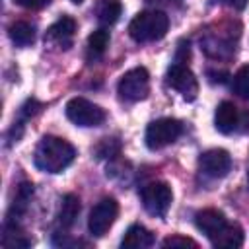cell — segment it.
Segmentation results:
<instances>
[{
    "label": "cell",
    "instance_id": "5bb4252c",
    "mask_svg": "<svg viewBox=\"0 0 249 249\" xmlns=\"http://www.w3.org/2000/svg\"><path fill=\"white\" fill-rule=\"evenodd\" d=\"M214 126L222 134H230L237 126V109L230 101H222L214 113Z\"/></svg>",
    "mask_w": 249,
    "mask_h": 249
},
{
    "label": "cell",
    "instance_id": "277c9868",
    "mask_svg": "<svg viewBox=\"0 0 249 249\" xmlns=\"http://www.w3.org/2000/svg\"><path fill=\"white\" fill-rule=\"evenodd\" d=\"M140 198H142V206L148 214L152 216H165L171 200H173V193L171 187L163 181H154L142 187L140 191Z\"/></svg>",
    "mask_w": 249,
    "mask_h": 249
},
{
    "label": "cell",
    "instance_id": "3957f363",
    "mask_svg": "<svg viewBox=\"0 0 249 249\" xmlns=\"http://www.w3.org/2000/svg\"><path fill=\"white\" fill-rule=\"evenodd\" d=\"M183 132V124L177 121V119H158V121H152L146 128V134H144V142L150 150H161L169 144H173Z\"/></svg>",
    "mask_w": 249,
    "mask_h": 249
},
{
    "label": "cell",
    "instance_id": "8fae6325",
    "mask_svg": "<svg viewBox=\"0 0 249 249\" xmlns=\"http://www.w3.org/2000/svg\"><path fill=\"white\" fill-rule=\"evenodd\" d=\"M195 224H196V228H198L208 239H212V237H216V235L226 228L228 220H226L224 212H220V210H216V208H204V210L196 212Z\"/></svg>",
    "mask_w": 249,
    "mask_h": 249
},
{
    "label": "cell",
    "instance_id": "9c48e42d",
    "mask_svg": "<svg viewBox=\"0 0 249 249\" xmlns=\"http://www.w3.org/2000/svg\"><path fill=\"white\" fill-rule=\"evenodd\" d=\"M198 167L204 175L212 177V179H220L226 177L231 169V158L226 150L222 148H212L206 150L204 154H200L198 158Z\"/></svg>",
    "mask_w": 249,
    "mask_h": 249
},
{
    "label": "cell",
    "instance_id": "ac0fdd59",
    "mask_svg": "<svg viewBox=\"0 0 249 249\" xmlns=\"http://www.w3.org/2000/svg\"><path fill=\"white\" fill-rule=\"evenodd\" d=\"M109 45V31L107 29H95L89 37H88V53L89 56L97 58L107 51Z\"/></svg>",
    "mask_w": 249,
    "mask_h": 249
},
{
    "label": "cell",
    "instance_id": "9a60e30c",
    "mask_svg": "<svg viewBox=\"0 0 249 249\" xmlns=\"http://www.w3.org/2000/svg\"><path fill=\"white\" fill-rule=\"evenodd\" d=\"M214 247H224V249H235V247H241L243 243V230L239 224H226V228L210 239Z\"/></svg>",
    "mask_w": 249,
    "mask_h": 249
},
{
    "label": "cell",
    "instance_id": "ba28073f",
    "mask_svg": "<svg viewBox=\"0 0 249 249\" xmlns=\"http://www.w3.org/2000/svg\"><path fill=\"white\" fill-rule=\"evenodd\" d=\"M165 82H167V86L177 89L187 101H193L196 97V93H198V82H196L195 74L181 62H175V64H171L167 68Z\"/></svg>",
    "mask_w": 249,
    "mask_h": 249
},
{
    "label": "cell",
    "instance_id": "ffe728a7",
    "mask_svg": "<svg viewBox=\"0 0 249 249\" xmlns=\"http://www.w3.org/2000/svg\"><path fill=\"white\" fill-rule=\"evenodd\" d=\"M95 152H97V158H113L119 152V142L115 138H103Z\"/></svg>",
    "mask_w": 249,
    "mask_h": 249
},
{
    "label": "cell",
    "instance_id": "8992f818",
    "mask_svg": "<svg viewBox=\"0 0 249 249\" xmlns=\"http://www.w3.org/2000/svg\"><path fill=\"white\" fill-rule=\"evenodd\" d=\"M119 95L126 101H140L150 91V74L146 68L136 66L128 72H124L119 80Z\"/></svg>",
    "mask_w": 249,
    "mask_h": 249
},
{
    "label": "cell",
    "instance_id": "d4e9b609",
    "mask_svg": "<svg viewBox=\"0 0 249 249\" xmlns=\"http://www.w3.org/2000/svg\"><path fill=\"white\" fill-rule=\"evenodd\" d=\"M72 2H74V4H82L84 0H72Z\"/></svg>",
    "mask_w": 249,
    "mask_h": 249
},
{
    "label": "cell",
    "instance_id": "7402d4cb",
    "mask_svg": "<svg viewBox=\"0 0 249 249\" xmlns=\"http://www.w3.org/2000/svg\"><path fill=\"white\" fill-rule=\"evenodd\" d=\"M14 2L21 8H27V10H41V8L49 6L53 0H14Z\"/></svg>",
    "mask_w": 249,
    "mask_h": 249
},
{
    "label": "cell",
    "instance_id": "7c38bea8",
    "mask_svg": "<svg viewBox=\"0 0 249 249\" xmlns=\"http://www.w3.org/2000/svg\"><path fill=\"white\" fill-rule=\"evenodd\" d=\"M152 245H154V233L140 224H132L121 241V247L126 249H146Z\"/></svg>",
    "mask_w": 249,
    "mask_h": 249
},
{
    "label": "cell",
    "instance_id": "484cf974",
    "mask_svg": "<svg viewBox=\"0 0 249 249\" xmlns=\"http://www.w3.org/2000/svg\"><path fill=\"white\" fill-rule=\"evenodd\" d=\"M247 187H249V169H247Z\"/></svg>",
    "mask_w": 249,
    "mask_h": 249
},
{
    "label": "cell",
    "instance_id": "7a4b0ae2",
    "mask_svg": "<svg viewBox=\"0 0 249 249\" xmlns=\"http://www.w3.org/2000/svg\"><path fill=\"white\" fill-rule=\"evenodd\" d=\"M169 29V18L160 10H146L132 18L128 23V35L136 43H150L161 39Z\"/></svg>",
    "mask_w": 249,
    "mask_h": 249
},
{
    "label": "cell",
    "instance_id": "30bf717a",
    "mask_svg": "<svg viewBox=\"0 0 249 249\" xmlns=\"http://www.w3.org/2000/svg\"><path fill=\"white\" fill-rule=\"evenodd\" d=\"M74 31H76V21L70 16H62L60 19H56L45 33V41L47 43H54L60 49H70L72 41H74Z\"/></svg>",
    "mask_w": 249,
    "mask_h": 249
},
{
    "label": "cell",
    "instance_id": "5b68a950",
    "mask_svg": "<svg viewBox=\"0 0 249 249\" xmlns=\"http://www.w3.org/2000/svg\"><path fill=\"white\" fill-rule=\"evenodd\" d=\"M64 109L66 117L78 126H99L105 121V111L86 97H72Z\"/></svg>",
    "mask_w": 249,
    "mask_h": 249
},
{
    "label": "cell",
    "instance_id": "d6986e66",
    "mask_svg": "<svg viewBox=\"0 0 249 249\" xmlns=\"http://www.w3.org/2000/svg\"><path fill=\"white\" fill-rule=\"evenodd\" d=\"M231 89L235 95H239L241 99H249V64L241 66L231 80Z\"/></svg>",
    "mask_w": 249,
    "mask_h": 249
},
{
    "label": "cell",
    "instance_id": "603a6c76",
    "mask_svg": "<svg viewBox=\"0 0 249 249\" xmlns=\"http://www.w3.org/2000/svg\"><path fill=\"white\" fill-rule=\"evenodd\" d=\"M39 109H41V103H39L37 99H27V101L21 105V115H23V119H27V117H33Z\"/></svg>",
    "mask_w": 249,
    "mask_h": 249
},
{
    "label": "cell",
    "instance_id": "4fadbf2b",
    "mask_svg": "<svg viewBox=\"0 0 249 249\" xmlns=\"http://www.w3.org/2000/svg\"><path fill=\"white\" fill-rule=\"evenodd\" d=\"M80 214V198L72 193L64 195L62 200H60V208H58V214H56V222L62 230H68L76 224V218Z\"/></svg>",
    "mask_w": 249,
    "mask_h": 249
},
{
    "label": "cell",
    "instance_id": "e0dca14e",
    "mask_svg": "<svg viewBox=\"0 0 249 249\" xmlns=\"http://www.w3.org/2000/svg\"><path fill=\"white\" fill-rule=\"evenodd\" d=\"M123 12V6L119 0H99L97 6H95V16L99 19V23L103 25H111L119 19Z\"/></svg>",
    "mask_w": 249,
    "mask_h": 249
},
{
    "label": "cell",
    "instance_id": "6da1fadb",
    "mask_svg": "<svg viewBox=\"0 0 249 249\" xmlns=\"http://www.w3.org/2000/svg\"><path fill=\"white\" fill-rule=\"evenodd\" d=\"M76 158V148L58 136H43L35 148L33 161L45 173H60Z\"/></svg>",
    "mask_w": 249,
    "mask_h": 249
},
{
    "label": "cell",
    "instance_id": "52a82bcc",
    "mask_svg": "<svg viewBox=\"0 0 249 249\" xmlns=\"http://www.w3.org/2000/svg\"><path fill=\"white\" fill-rule=\"evenodd\" d=\"M119 216V202L111 196L107 198H101L89 212V218H88V230L91 235L95 237H101L109 231V228L115 224Z\"/></svg>",
    "mask_w": 249,
    "mask_h": 249
},
{
    "label": "cell",
    "instance_id": "cb8c5ba5",
    "mask_svg": "<svg viewBox=\"0 0 249 249\" xmlns=\"http://www.w3.org/2000/svg\"><path fill=\"white\" fill-rule=\"evenodd\" d=\"M228 6H231L233 10H243L247 6V0H226Z\"/></svg>",
    "mask_w": 249,
    "mask_h": 249
},
{
    "label": "cell",
    "instance_id": "2e32d148",
    "mask_svg": "<svg viewBox=\"0 0 249 249\" xmlns=\"http://www.w3.org/2000/svg\"><path fill=\"white\" fill-rule=\"evenodd\" d=\"M8 35L12 39L14 45L18 47H27L35 41V25H31L29 21H14L8 27Z\"/></svg>",
    "mask_w": 249,
    "mask_h": 249
},
{
    "label": "cell",
    "instance_id": "44dd1931",
    "mask_svg": "<svg viewBox=\"0 0 249 249\" xmlns=\"http://www.w3.org/2000/svg\"><path fill=\"white\" fill-rule=\"evenodd\" d=\"M161 245L163 247H196V241L183 235H169L161 241Z\"/></svg>",
    "mask_w": 249,
    "mask_h": 249
}]
</instances>
